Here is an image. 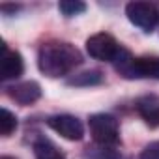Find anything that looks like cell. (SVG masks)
I'll return each instance as SVG.
<instances>
[{"mask_svg": "<svg viewBox=\"0 0 159 159\" xmlns=\"http://www.w3.org/2000/svg\"><path fill=\"white\" fill-rule=\"evenodd\" d=\"M0 159H15V157H11V155H2Z\"/></svg>", "mask_w": 159, "mask_h": 159, "instance_id": "cell-16", "label": "cell"}, {"mask_svg": "<svg viewBox=\"0 0 159 159\" xmlns=\"http://www.w3.org/2000/svg\"><path fill=\"white\" fill-rule=\"evenodd\" d=\"M88 127L96 144L114 146L120 140V125L112 114H105V112L92 114L88 120Z\"/></svg>", "mask_w": 159, "mask_h": 159, "instance_id": "cell-4", "label": "cell"}, {"mask_svg": "<svg viewBox=\"0 0 159 159\" xmlns=\"http://www.w3.org/2000/svg\"><path fill=\"white\" fill-rule=\"evenodd\" d=\"M81 62H83L81 51L66 41H47L41 45L38 54L39 71L52 79L71 73L77 66H81Z\"/></svg>", "mask_w": 159, "mask_h": 159, "instance_id": "cell-1", "label": "cell"}, {"mask_svg": "<svg viewBox=\"0 0 159 159\" xmlns=\"http://www.w3.org/2000/svg\"><path fill=\"white\" fill-rule=\"evenodd\" d=\"M140 159H159V140L150 142V144L140 152Z\"/></svg>", "mask_w": 159, "mask_h": 159, "instance_id": "cell-15", "label": "cell"}, {"mask_svg": "<svg viewBox=\"0 0 159 159\" xmlns=\"http://www.w3.org/2000/svg\"><path fill=\"white\" fill-rule=\"evenodd\" d=\"M101 81H103L101 71H98V69H90V71L79 73V75H75L73 79H69L67 84H71V86H92V84H99Z\"/></svg>", "mask_w": 159, "mask_h": 159, "instance_id": "cell-11", "label": "cell"}, {"mask_svg": "<svg viewBox=\"0 0 159 159\" xmlns=\"http://www.w3.org/2000/svg\"><path fill=\"white\" fill-rule=\"evenodd\" d=\"M8 94L11 99H15L17 103L21 105H30L34 101H38L41 98V88L38 83L34 81H25V83H19L15 86H10L8 88Z\"/></svg>", "mask_w": 159, "mask_h": 159, "instance_id": "cell-8", "label": "cell"}, {"mask_svg": "<svg viewBox=\"0 0 159 159\" xmlns=\"http://www.w3.org/2000/svg\"><path fill=\"white\" fill-rule=\"evenodd\" d=\"M84 159H120V153L114 150V146L105 144H94L84 150Z\"/></svg>", "mask_w": 159, "mask_h": 159, "instance_id": "cell-10", "label": "cell"}, {"mask_svg": "<svg viewBox=\"0 0 159 159\" xmlns=\"http://www.w3.org/2000/svg\"><path fill=\"white\" fill-rule=\"evenodd\" d=\"M47 125L67 140H81L84 135L83 122L71 114H54L47 118Z\"/></svg>", "mask_w": 159, "mask_h": 159, "instance_id": "cell-6", "label": "cell"}, {"mask_svg": "<svg viewBox=\"0 0 159 159\" xmlns=\"http://www.w3.org/2000/svg\"><path fill=\"white\" fill-rule=\"evenodd\" d=\"M36 159H66L64 152L45 137H38L32 144Z\"/></svg>", "mask_w": 159, "mask_h": 159, "instance_id": "cell-9", "label": "cell"}, {"mask_svg": "<svg viewBox=\"0 0 159 159\" xmlns=\"http://www.w3.org/2000/svg\"><path fill=\"white\" fill-rule=\"evenodd\" d=\"M58 10L66 15V17H75L86 11V4L79 2V0H64V2L58 4Z\"/></svg>", "mask_w": 159, "mask_h": 159, "instance_id": "cell-13", "label": "cell"}, {"mask_svg": "<svg viewBox=\"0 0 159 159\" xmlns=\"http://www.w3.org/2000/svg\"><path fill=\"white\" fill-rule=\"evenodd\" d=\"M17 129V118L13 112H10L8 109L0 111V133L4 137H10L13 131Z\"/></svg>", "mask_w": 159, "mask_h": 159, "instance_id": "cell-12", "label": "cell"}, {"mask_svg": "<svg viewBox=\"0 0 159 159\" xmlns=\"http://www.w3.org/2000/svg\"><path fill=\"white\" fill-rule=\"evenodd\" d=\"M139 112L144 116V120L150 125H153V127L159 125V105H152V103L146 105L144 101H140L139 103Z\"/></svg>", "mask_w": 159, "mask_h": 159, "instance_id": "cell-14", "label": "cell"}, {"mask_svg": "<svg viewBox=\"0 0 159 159\" xmlns=\"http://www.w3.org/2000/svg\"><path fill=\"white\" fill-rule=\"evenodd\" d=\"M86 51L92 58L101 62H111V64L120 62L127 52V49H124L111 34H105V32L90 36L86 39Z\"/></svg>", "mask_w": 159, "mask_h": 159, "instance_id": "cell-2", "label": "cell"}, {"mask_svg": "<svg viewBox=\"0 0 159 159\" xmlns=\"http://www.w3.org/2000/svg\"><path fill=\"white\" fill-rule=\"evenodd\" d=\"M114 66L120 71V75L127 79H146V77L159 79V58H153V56L133 58L131 52L127 51V54Z\"/></svg>", "mask_w": 159, "mask_h": 159, "instance_id": "cell-3", "label": "cell"}, {"mask_svg": "<svg viewBox=\"0 0 159 159\" xmlns=\"http://www.w3.org/2000/svg\"><path fill=\"white\" fill-rule=\"evenodd\" d=\"M25 71L23 56L17 51H10L6 45H2V58H0V79L2 81H11V79L21 77Z\"/></svg>", "mask_w": 159, "mask_h": 159, "instance_id": "cell-7", "label": "cell"}, {"mask_svg": "<svg viewBox=\"0 0 159 159\" xmlns=\"http://www.w3.org/2000/svg\"><path fill=\"white\" fill-rule=\"evenodd\" d=\"M125 15L135 26H139L146 34L153 32L155 25L159 23V11L150 2H129L125 6Z\"/></svg>", "mask_w": 159, "mask_h": 159, "instance_id": "cell-5", "label": "cell"}]
</instances>
